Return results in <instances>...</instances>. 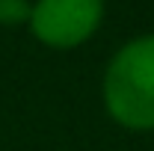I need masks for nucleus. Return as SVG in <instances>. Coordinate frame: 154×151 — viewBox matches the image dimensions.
Instances as JSON below:
<instances>
[{
	"instance_id": "obj_1",
	"label": "nucleus",
	"mask_w": 154,
	"mask_h": 151,
	"mask_svg": "<svg viewBox=\"0 0 154 151\" xmlns=\"http://www.w3.org/2000/svg\"><path fill=\"white\" fill-rule=\"evenodd\" d=\"M104 104L125 128H154V36L128 42L110 59L104 74Z\"/></svg>"
},
{
	"instance_id": "obj_2",
	"label": "nucleus",
	"mask_w": 154,
	"mask_h": 151,
	"mask_svg": "<svg viewBox=\"0 0 154 151\" xmlns=\"http://www.w3.org/2000/svg\"><path fill=\"white\" fill-rule=\"evenodd\" d=\"M101 15V0H38L30 12V27L51 48H74L95 33Z\"/></svg>"
},
{
	"instance_id": "obj_3",
	"label": "nucleus",
	"mask_w": 154,
	"mask_h": 151,
	"mask_svg": "<svg viewBox=\"0 0 154 151\" xmlns=\"http://www.w3.org/2000/svg\"><path fill=\"white\" fill-rule=\"evenodd\" d=\"M30 12L33 6L27 0H0V24H24L30 21Z\"/></svg>"
}]
</instances>
